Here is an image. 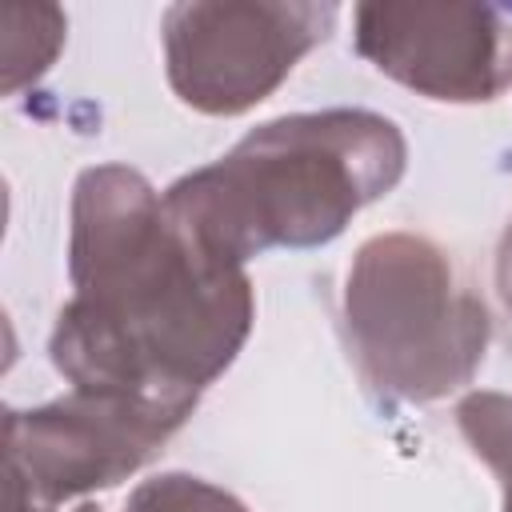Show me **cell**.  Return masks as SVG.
<instances>
[{"instance_id": "cell-10", "label": "cell", "mask_w": 512, "mask_h": 512, "mask_svg": "<svg viewBox=\"0 0 512 512\" xmlns=\"http://www.w3.org/2000/svg\"><path fill=\"white\" fill-rule=\"evenodd\" d=\"M496 288H500L504 304L512 308V224L504 228V240H500V252H496Z\"/></svg>"}, {"instance_id": "cell-7", "label": "cell", "mask_w": 512, "mask_h": 512, "mask_svg": "<svg viewBox=\"0 0 512 512\" xmlns=\"http://www.w3.org/2000/svg\"><path fill=\"white\" fill-rule=\"evenodd\" d=\"M68 20L56 4H8L4 8V92L16 96L24 84L40 80L60 44Z\"/></svg>"}, {"instance_id": "cell-6", "label": "cell", "mask_w": 512, "mask_h": 512, "mask_svg": "<svg viewBox=\"0 0 512 512\" xmlns=\"http://www.w3.org/2000/svg\"><path fill=\"white\" fill-rule=\"evenodd\" d=\"M356 52L396 84L440 104H488L512 80L504 16L492 4H356Z\"/></svg>"}, {"instance_id": "cell-5", "label": "cell", "mask_w": 512, "mask_h": 512, "mask_svg": "<svg viewBox=\"0 0 512 512\" xmlns=\"http://www.w3.org/2000/svg\"><path fill=\"white\" fill-rule=\"evenodd\" d=\"M184 420L188 412L140 396L72 388L44 408L4 416V476L36 504L112 488L152 464Z\"/></svg>"}, {"instance_id": "cell-2", "label": "cell", "mask_w": 512, "mask_h": 512, "mask_svg": "<svg viewBox=\"0 0 512 512\" xmlns=\"http://www.w3.org/2000/svg\"><path fill=\"white\" fill-rule=\"evenodd\" d=\"M408 164L404 132L368 108L296 112L252 128L216 164L164 192L168 216L216 264L272 248H320L388 196Z\"/></svg>"}, {"instance_id": "cell-11", "label": "cell", "mask_w": 512, "mask_h": 512, "mask_svg": "<svg viewBox=\"0 0 512 512\" xmlns=\"http://www.w3.org/2000/svg\"><path fill=\"white\" fill-rule=\"evenodd\" d=\"M0 508H4V512H48V504H36V500H32L16 480H8V476H4V500H0Z\"/></svg>"}, {"instance_id": "cell-3", "label": "cell", "mask_w": 512, "mask_h": 512, "mask_svg": "<svg viewBox=\"0 0 512 512\" xmlns=\"http://www.w3.org/2000/svg\"><path fill=\"white\" fill-rule=\"evenodd\" d=\"M344 328L364 380L408 404L472 384L492 336L484 300L448 252L416 232H380L356 248Z\"/></svg>"}, {"instance_id": "cell-4", "label": "cell", "mask_w": 512, "mask_h": 512, "mask_svg": "<svg viewBox=\"0 0 512 512\" xmlns=\"http://www.w3.org/2000/svg\"><path fill=\"white\" fill-rule=\"evenodd\" d=\"M340 8L308 0H184L164 12L168 84L192 112L240 116L328 40Z\"/></svg>"}, {"instance_id": "cell-8", "label": "cell", "mask_w": 512, "mask_h": 512, "mask_svg": "<svg viewBox=\"0 0 512 512\" xmlns=\"http://www.w3.org/2000/svg\"><path fill=\"white\" fill-rule=\"evenodd\" d=\"M456 424L468 448L492 468L500 484V504L512 512V396L504 392H468L456 408Z\"/></svg>"}, {"instance_id": "cell-12", "label": "cell", "mask_w": 512, "mask_h": 512, "mask_svg": "<svg viewBox=\"0 0 512 512\" xmlns=\"http://www.w3.org/2000/svg\"><path fill=\"white\" fill-rule=\"evenodd\" d=\"M76 512H100V508H96V504H80Z\"/></svg>"}, {"instance_id": "cell-9", "label": "cell", "mask_w": 512, "mask_h": 512, "mask_svg": "<svg viewBox=\"0 0 512 512\" xmlns=\"http://www.w3.org/2000/svg\"><path fill=\"white\" fill-rule=\"evenodd\" d=\"M128 512H248L232 492L188 476V472H164L144 480L128 496Z\"/></svg>"}, {"instance_id": "cell-1", "label": "cell", "mask_w": 512, "mask_h": 512, "mask_svg": "<svg viewBox=\"0 0 512 512\" xmlns=\"http://www.w3.org/2000/svg\"><path fill=\"white\" fill-rule=\"evenodd\" d=\"M72 300L48 352L72 388L124 392L196 412L236 360L256 300L244 268L208 260L128 164L80 172L68 232Z\"/></svg>"}]
</instances>
